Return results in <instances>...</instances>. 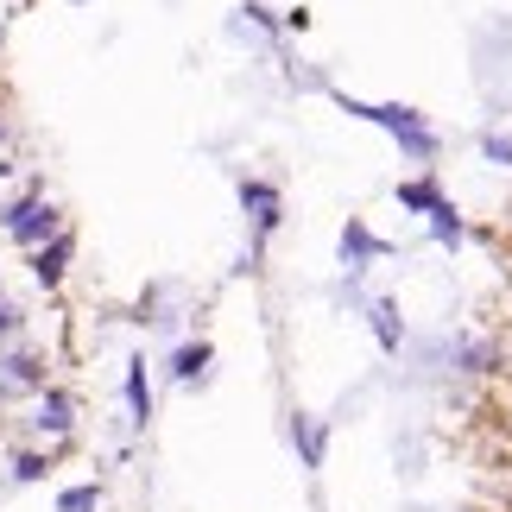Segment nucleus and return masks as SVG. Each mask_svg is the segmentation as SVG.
Segmentation results:
<instances>
[{"mask_svg": "<svg viewBox=\"0 0 512 512\" xmlns=\"http://www.w3.org/2000/svg\"><path fill=\"white\" fill-rule=\"evenodd\" d=\"M348 114H367V121H380L386 133H399V146L411 152V159H430V152H437V133L418 121V108H361V102H348Z\"/></svg>", "mask_w": 512, "mask_h": 512, "instance_id": "nucleus-1", "label": "nucleus"}, {"mask_svg": "<svg viewBox=\"0 0 512 512\" xmlns=\"http://www.w3.org/2000/svg\"><path fill=\"white\" fill-rule=\"evenodd\" d=\"M0 222H7V234L19 247H45L51 234H57V209L51 203H38V196H26V203H13L7 215H0Z\"/></svg>", "mask_w": 512, "mask_h": 512, "instance_id": "nucleus-2", "label": "nucleus"}, {"mask_svg": "<svg viewBox=\"0 0 512 512\" xmlns=\"http://www.w3.org/2000/svg\"><path fill=\"white\" fill-rule=\"evenodd\" d=\"M70 253H76V234H64V228H57L51 241L32 253V279H38V285H57V279L70 272Z\"/></svg>", "mask_w": 512, "mask_h": 512, "instance_id": "nucleus-3", "label": "nucleus"}, {"mask_svg": "<svg viewBox=\"0 0 512 512\" xmlns=\"http://www.w3.org/2000/svg\"><path fill=\"white\" fill-rule=\"evenodd\" d=\"M32 424L45 430V437H70L76 411H70V399H64V392H45V399H38V418H32Z\"/></svg>", "mask_w": 512, "mask_h": 512, "instance_id": "nucleus-4", "label": "nucleus"}, {"mask_svg": "<svg viewBox=\"0 0 512 512\" xmlns=\"http://www.w3.org/2000/svg\"><path fill=\"white\" fill-rule=\"evenodd\" d=\"M127 411H133V424H146V418H152V392H146V361H133V367H127Z\"/></svg>", "mask_w": 512, "mask_h": 512, "instance_id": "nucleus-5", "label": "nucleus"}, {"mask_svg": "<svg viewBox=\"0 0 512 512\" xmlns=\"http://www.w3.org/2000/svg\"><path fill=\"white\" fill-rule=\"evenodd\" d=\"M291 443L304 449V462H310V468H323V430L310 424V418H291Z\"/></svg>", "mask_w": 512, "mask_h": 512, "instance_id": "nucleus-6", "label": "nucleus"}, {"mask_svg": "<svg viewBox=\"0 0 512 512\" xmlns=\"http://www.w3.org/2000/svg\"><path fill=\"white\" fill-rule=\"evenodd\" d=\"M342 253H354V272H361V260H373V253H386L380 241H373V234L361 228V222H354L348 234H342Z\"/></svg>", "mask_w": 512, "mask_h": 512, "instance_id": "nucleus-7", "label": "nucleus"}, {"mask_svg": "<svg viewBox=\"0 0 512 512\" xmlns=\"http://www.w3.org/2000/svg\"><path fill=\"white\" fill-rule=\"evenodd\" d=\"M203 367H209V342H196V348H177V361H171V373H177V380H196Z\"/></svg>", "mask_w": 512, "mask_h": 512, "instance_id": "nucleus-8", "label": "nucleus"}, {"mask_svg": "<svg viewBox=\"0 0 512 512\" xmlns=\"http://www.w3.org/2000/svg\"><path fill=\"white\" fill-rule=\"evenodd\" d=\"M241 203H253V209H260V222H266V228L279 222V196H272L266 184H241Z\"/></svg>", "mask_w": 512, "mask_h": 512, "instance_id": "nucleus-9", "label": "nucleus"}, {"mask_svg": "<svg viewBox=\"0 0 512 512\" xmlns=\"http://www.w3.org/2000/svg\"><path fill=\"white\" fill-rule=\"evenodd\" d=\"M102 506V487H64L57 494V512H95Z\"/></svg>", "mask_w": 512, "mask_h": 512, "instance_id": "nucleus-10", "label": "nucleus"}, {"mask_svg": "<svg viewBox=\"0 0 512 512\" xmlns=\"http://www.w3.org/2000/svg\"><path fill=\"white\" fill-rule=\"evenodd\" d=\"M430 234H437V241H449V247L462 241V222H456V209H449V203L430 209Z\"/></svg>", "mask_w": 512, "mask_h": 512, "instance_id": "nucleus-11", "label": "nucleus"}, {"mask_svg": "<svg viewBox=\"0 0 512 512\" xmlns=\"http://www.w3.org/2000/svg\"><path fill=\"white\" fill-rule=\"evenodd\" d=\"M399 203H405V209H437L443 196L430 190V184H405V190H399Z\"/></svg>", "mask_w": 512, "mask_h": 512, "instance_id": "nucleus-12", "label": "nucleus"}, {"mask_svg": "<svg viewBox=\"0 0 512 512\" xmlns=\"http://www.w3.org/2000/svg\"><path fill=\"white\" fill-rule=\"evenodd\" d=\"M373 329H380L386 348H399V323H392V304H373Z\"/></svg>", "mask_w": 512, "mask_h": 512, "instance_id": "nucleus-13", "label": "nucleus"}, {"mask_svg": "<svg viewBox=\"0 0 512 512\" xmlns=\"http://www.w3.org/2000/svg\"><path fill=\"white\" fill-rule=\"evenodd\" d=\"M45 468H51L45 456H19V462H13V475H19V481H38V475H45Z\"/></svg>", "mask_w": 512, "mask_h": 512, "instance_id": "nucleus-14", "label": "nucleus"}, {"mask_svg": "<svg viewBox=\"0 0 512 512\" xmlns=\"http://www.w3.org/2000/svg\"><path fill=\"white\" fill-rule=\"evenodd\" d=\"M13 329H19V310H13V304H0V336H13Z\"/></svg>", "mask_w": 512, "mask_h": 512, "instance_id": "nucleus-15", "label": "nucleus"}, {"mask_svg": "<svg viewBox=\"0 0 512 512\" xmlns=\"http://www.w3.org/2000/svg\"><path fill=\"white\" fill-rule=\"evenodd\" d=\"M0 171H7V165H0Z\"/></svg>", "mask_w": 512, "mask_h": 512, "instance_id": "nucleus-16", "label": "nucleus"}]
</instances>
